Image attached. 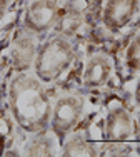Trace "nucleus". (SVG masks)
<instances>
[{
    "label": "nucleus",
    "mask_w": 140,
    "mask_h": 157,
    "mask_svg": "<svg viewBox=\"0 0 140 157\" xmlns=\"http://www.w3.org/2000/svg\"><path fill=\"white\" fill-rule=\"evenodd\" d=\"M140 12V0H105L102 5L100 22L110 33L123 32Z\"/></svg>",
    "instance_id": "39448f33"
},
{
    "label": "nucleus",
    "mask_w": 140,
    "mask_h": 157,
    "mask_svg": "<svg viewBox=\"0 0 140 157\" xmlns=\"http://www.w3.org/2000/svg\"><path fill=\"white\" fill-rule=\"evenodd\" d=\"M75 60V45L72 39L62 33H50L39 44L32 63V72L43 84H53L67 74Z\"/></svg>",
    "instance_id": "f03ea898"
},
{
    "label": "nucleus",
    "mask_w": 140,
    "mask_h": 157,
    "mask_svg": "<svg viewBox=\"0 0 140 157\" xmlns=\"http://www.w3.org/2000/svg\"><path fill=\"white\" fill-rule=\"evenodd\" d=\"M60 0H32L25 7L22 24L34 35H42L53 30L60 13Z\"/></svg>",
    "instance_id": "20e7f679"
},
{
    "label": "nucleus",
    "mask_w": 140,
    "mask_h": 157,
    "mask_svg": "<svg viewBox=\"0 0 140 157\" xmlns=\"http://www.w3.org/2000/svg\"><path fill=\"white\" fill-rule=\"evenodd\" d=\"M83 115H85V99L82 95L75 92L62 94L53 100L49 129L60 140H64L70 132L75 130Z\"/></svg>",
    "instance_id": "7ed1b4c3"
},
{
    "label": "nucleus",
    "mask_w": 140,
    "mask_h": 157,
    "mask_svg": "<svg viewBox=\"0 0 140 157\" xmlns=\"http://www.w3.org/2000/svg\"><path fill=\"white\" fill-rule=\"evenodd\" d=\"M22 155L27 157H55L60 155V139L49 129L42 132L28 134L22 147Z\"/></svg>",
    "instance_id": "6e6552de"
},
{
    "label": "nucleus",
    "mask_w": 140,
    "mask_h": 157,
    "mask_svg": "<svg viewBox=\"0 0 140 157\" xmlns=\"http://www.w3.org/2000/svg\"><path fill=\"white\" fill-rule=\"evenodd\" d=\"M104 137L109 142H128L137 137L135 117L127 107L113 105L105 115Z\"/></svg>",
    "instance_id": "423d86ee"
},
{
    "label": "nucleus",
    "mask_w": 140,
    "mask_h": 157,
    "mask_svg": "<svg viewBox=\"0 0 140 157\" xmlns=\"http://www.w3.org/2000/svg\"><path fill=\"white\" fill-rule=\"evenodd\" d=\"M135 117V129H137V137H140V107H137V114Z\"/></svg>",
    "instance_id": "2eb2a0df"
},
{
    "label": "nucleus",
    "mask_w": 140,
    "mask_h": 157,
    "mask_svg": "<svg viewBox=\"0 0 140 157\" xmlns=\"http://www.w3.org/2000/svg\"><path fill=\"white\" fill-rule=\"evenodd\" d=\"M62 157H97L100 155L97 145L82 134L70 132L60 144Z\"/></svg>",
    "instance_id": "9d476101"
},
{
    "label": "nucleus",
    "mask_w": 140,
    "mask_h": 157,
    "mask_svg": "<svg viewBox=\"0 0 140 157\" xmlns=\"http://www.w3.org/2000/svg\"><path fill=\"white\" fill-rule=\"evenodd\" d=\"M7 102L13 122L27 134L47 130L50 127L52 99L47 87L32 70L15 72L9 80Z\"/></svg>",
    "instance_id": "f257e3e1"
},
{
    "label": "nucleus",
    "mask_w": 140,
    "mask_h": 157,
    "mask_svg": "<svg viewBox=\"0 0 140 157\" xmlns=\"http://www.w3.org/2000/svg\"><path fill=\"white\" fill-rule=\"evenodd\" d=\"M113 75V60L104 52L92 54L85 60L82 72V84L87 89H102Z\"/></svg>",
    "instance_id": "0eeeda50"
},
{
    "label": "nucleus",
    "mask_w": 140,
    "mask_h": 157,
    "mask_svg": "<svg viewBox=\"0 0 140 157\" xmlns=\"http://www.w3.org/2000/svg\"><path fill=\"white\" fill-rule=\"evenodd\" d=\"M82 25H83V13L79 9H75V7H68L65 10L60 9L58 20L55 24L53 30L57 33H62V35L73 37L80 30Z\"/></svg>",
    "instance_id": "9b49d317"
},
{
    "label": "nucleus",
    "mask_w": 140,
    "mask_h": 157,
    "mask_svg": "<svg viewBox=\"0 0 140 157\" xmlns=\"http://www.w3.org/2000/svg\"><path fill=\"white\" fill-rule=\"evenodd\" d=\"M10 5H12V0H0V24H2L3 18L7 17Z\"/></svg>",
    "instance_id": "ddd939ff"
},
{
    "label": "nucleus",
    "mask_w": 140,
    "mask_h": 157,
    "mask_svg": "<svg viewBox=\"0 0 140 157\" xmlns=\"http://www.w3.org/2000/svg\"><path fill=\"white\" fill-rule=\"evenodd\" d=\"M35 37L37 35H34L32 32H28V30L24 29V30L18 32V35L13 39L12 62L18 69V72L32 69V63H34L37 48H39V44H37Z\"/></svg>",
    "instance_id": "1a4fd4ad"
},
{
    "label": "nucleus",
    "mask_w": 140,
    "mask_h": 157,
    "mask_svg": "<svg viewBox=\"0 0 140 157\" xmlns=\"http://www.w3.org/2000/svg\"><path fill=\"white\" fill-rule=\"evenodd\" d=\"M123 69L130 75L140 74V30L132 37L123 52Z\"/></svg>",
    "instance_id": "f8f14e48"
},
{
    "label": "nucleus",
    "mask_w": 140,
    "mask_h": 157,
    "mask_svg": "<svg viewBox=\"0 0 140 157\" xmlns=\"http://www.w3.org/2000/svg\"><path fill=\"white\" fill-rule=\"evenodd\" d=\"M137 75L138 78L134 87V104H135V107H140V74H137Z\"/></svg>",
    "instance_id": "4468645a"
}]
</instances>
